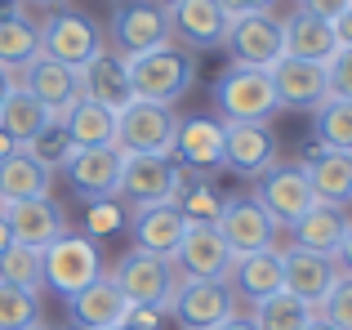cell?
Segmentation results:
<instances>
[{"label":"cell","mask_w":352,"mask_h":330,"mask_svg":"<svg viewBox=\"0 0 352 330\" xmlns=\"http://www.w3.org/2000/svg\"><path fill=\"white\" fill-rule=\"evenodd\" d=\"M125 67H129V80H134V98L161 103V107H174L197 80V58L188 50H179L174 41L161 45V50L125 58Z\"/></svg>","instance_id":"cell-1"},{"label":"cell","mask_w":352,"mask_h":330,"mask_svg":"<svg viewBox=\"0 0 352 330\" xmlns=\"http://www.w3.org/2000/svg\"><path fill=\"white\" fill-rule=\"evenodd\" d=\"M214 103H219V121H236V125H267L281 112V98L272 89V76L263 67H228L214 85Z\"/></svg>","instance_id":"cell-2"},{"label":"cell","mask_w":352,"mask_h":330,"mask_svg":"<svg viewBox=\"0 0 352 330\" xmlns=\"http://www.w3.org/2000/svg\"><path fill=\"white\" fill-rule=\"evenodd\" d=\"M107 277L120 286V295L129 299V308H165L170 313V299H174V286H179V272H174L170 259L152 250H125L120 263Z\"/></svg>","instance_id":"cell-3"},{"label":"cell","mask_w":352,"mask_h":330,"mask_svg":"<svg viewBox=\"0 0 352 330\" xmlns=\"http://www.w3.org/2000/svg\"><path fill=\"white\" fill-rule=\"evenodd\" d=\"M174 134H179V112L161 103H134L116 116V148L125 157H174Z\"/></svg>","instance_id":"cell-4"},{"label":"cell","mask_w":352,"mask_h":330,"mask_svg":"<svg viewBox=\"0 0 352 330\" xmlns=\"http://www.w3.org/2000/svg\"><path fill=\"white\" fill-rule=\"evenodd\" d=\"M45 263V286H54L63 299L80 295L89 281L103 277V254H98L94 236H80V232H63L58 241H50L41 250Z\"/></svg>","instance_id":"cell-5"},{"label":"cell","mask_w":352,"mask_h":330,"mask_svg":"<svg viewBox=\"0 0 352 330\" xmlns=\"http://www.w3.org/2000/svg\"><path fill=\"white\" fill-rule=\"evenodd\" d=\"M183 183H188V170H183L174 157H125L116 201L129 206V210L165 206V201H179Z\"/></svg>","instance_id":"cell-6"},{"label":"cell","mask_w":352,"mask_h":330,"mask_svg":"<svg viewBox=\"0 0 352 330\" xmlns=\"http://www.w3.org/2000/svg\"><path fill=\"white\" fill-rule=\"evenodd\" d=\"M107 36H112V50L120 54V58L161 50V45L174 41L170 9H161L156 0H116L112 23H107Z\"/></svg>","instance_id":"cell-7"},{"label":"cell","mask_w":352,"mask_h":330,"mask_svg":"<svg viewBox=\"0 0 352 330\" xmlns=\"http://www.w3.org/2000/svg\"><path fill=\"white\" fill-rule=\"evenodd\" d=\"M250 197L267 210V219H272L276 228H294L312 206H317V192H312L303 165H281V161L267 165V170L258 174Z\"/></svg>","instance_id":"cell-8"},{"label":"cell","mask_w":352,"mask_h":330,"mask_svg":"<svg viewBox=\"0 0 352 330\" xmlns=\"http://www.w3.org/2000/svg\"><path fill=\"white\" fill-rule=\"evenodd\" d=\"M98 50H103V32H98V23L89 14H80V9H54L45 18V27H41V54L45 58L80 72Z\"/></svg>","instance_id":"cell-9"},{"label":"cell","mask_w":352,"mask_h":330,"mask_svg":"<svg viewBox=\"0 0 352 330\" xmlns=\"http://www.w3.org/2000/svg\"><path fill=\"white\" fill-rule=\"evenodd\" d=\"M170 317L183 330H219L236 317V290L228 281H188L179 277L170 299Z\"/></svg>","instance_id":"cell-10"},{"label":"cell","mask_w":352,"mask_h":330,"mask_svg":"<svg viewBox=\"0 0 352 330\" xmlns=\"http://www.w3.org/2000/svg\"><path fill=\"white\" fill-rule=\"evenodd\" d=\"M219 236L228 241V250L232 254H254V250H272L276 236H281V228L267 219V210L258 206L254 197H223V210H219L214 219Z\"/></svg>","instance_id":"cell-11"},{"label":"cell","mask_w":352,"mask_h":330,"mask_svg":"<svg viewBox=\"0 0 352 330\" xmlns=\"http://www.w3.org/2000/svg\"><path fill=\"white\" fill-rule=\"evenodd\" d=\"M236 254L228 250V241L219 236L214 223H188L179 250H174V272L188 281H228Z\"/></svg>","instance_id":"cell-12"},{"label":"cell","mask_w":352,"mask_h":330,"mask_svg":"<svg viewBox=\"0 0 352 330\" xmlns=\"http://www.w3.org/2000/svg\"><path fill=\"white\" fill-rule=\"evenodd\" d=\"M228 50L241 67H276L285 58V27L276 14H245L228 23Z\"/></svg>","instance_id":"cell-13"},{"label":"cell","mask_w":352,"mask_h":330,"mask_svg":"<svg viewBox=\"0 0 352 330\" xmlns=\"http://www.w3.org/2000/svg\"><path fill=\"white\" fill-rule=\"evenodd\" d=\"M80 98L103 103L107 112H116V116L134 103V80H129V67H125V58H120L116 50L103 45V50L80 67Z\"/></svg>","instance_id":"cell-14"},{"label":"cell","mask_w":352,"mask_h":330,"mask_svg":"<svg viewBox=\"0 0 352 330\" xmlns=\"http://www.w3.org/2000/svg\"><path fill=\"white\" fill-rule=\"evenodd\" d=\"M339 277H344V272H339L335 259L299 250V245H285V254H281V290H290L294 299H303V304L317 308L321 299L335 290Z\"/></svg>","instance_id":"cell-15"},{"label":"cell","mask_w":352,"mask_h":330,"mask_svg":"<svg viewBox=\"0 0 352 330\" xmlns=\"http://www.w3.org/2000/svg\"><path fill=\"white\" fill-rule=\"evenodd\" d=\"M0 214H5L14 241L18 245H32V250H45V245L58 241L63 232H72L67 214L58 210V201H54V197H41V201H5Z\"/></svg>","instance_id":"cell-16"},{"label":"cell","mask_w":352,"mask_h":330,"mask_svg":"<svg viewBox=\"0 0 352 330\" xmlns=\"http://www.w3.org/2000/svg\"><path fill=\"white\" fill-rule=\"evenodd\" d=\"M120 170H125V152L120 148H80L67 161V183L76 197L85 201H107L120 188Z\"/></svg>","instance_id":"cell-17"},{"label":"cell","mask_w":352,"mask_h":330,"mask_svg":"<svg viewBox=\"0 0 352 330\" xmlns=\"http://www.w3.org/2000/svg\"><path fill=\"white\" fill-rule=\"evenodd\" d=\"M23 89L50 107L54 121H63V116L80 103V72L76 67H63V63H54V58H45V54H41L32 67H23Z\"/></svg>","instance_id":"cell-18"},{"label":"cell","mask_w":352,"mask_h":330,"mask_svg":"<svg viewBox=\"0 0 352 330\" xmlns=\"http://www.w3.org/2000/svg\"><path fill=\"white\" fill-rule=\"evenodd\" d=\"M67 313H72V326L76 330H112V326H125L129 299L120 295V286L103 272V277L89 281L80 295L67 299Z\"/></svg>","instance_id":"cell-19"},{"label":"cell","mask_w":352,"mask_h":330,"mask_svg":"<svg viewBox=\"0 0 352 330\" xmlns=\"http://www.w3.org/2000/svg\"><path fill=\"white\" fill-rule=\"evenodd\" d=\"M129 232H134L138 250L174 259L183 232H188V219H183V210L174 206V201H165V206H143V210H129Z\"/></svg>","instance_id":"cell-20"},{"label":"cell","mask_w":352,"mask_h":330,"mask_svg":"<svg viewBox=\"0 0 352 330\" xmlns=\"http://www.w3.org/2000/svg\"><path fill=\"white\" fill-rule=\"evenodd\" d=\"M267 76H272L281 107H312L317 112L326 103V63H308V58H290L285 54L276 67H267Z\"/></svg>","instance_id":"cell-21"},{"label":"cell","mask_w":352,"mask_h":330,"mask_svg":"<svg viewBox=\"0 0 352 330\" xmlns=\"http://www.w3.org/2000/svg\"><path fill=\"white\" fill-rule=\"evenodd\" d=\"M223 165L245 179H258L267 165H276V139L267 125H223Z\"/></svg>","instance_id":"cell-22"},{"label":"cell","mask_w":352,"mask_h":330,"mask_svg":"<svg viewBox=\"0 0 352 330\" xmlns=\"http://www.w3.org/2000/svg\"><path fill=\"white\" fill-rule=\"evenodd\" d=\"M170 32L192 50H219L228 41V14L219 0H179L170 9Z\"/></svg>","instance_id":"cell-23"},{"label":"cell","mask_w":352,"mask_h":330,"mask_svg":"<svg viewBox=\"0 0 352 330\" xmlns=\"http://www.w3.org/2000/svg\"><path fill=\"white\" fill-rule=\"evenodd\" d=\"M303 174H308L312 192L321 206H352V152L335 148H308L303 157Z\"/></svg>","instance_id":"cell-24"},{"label":"cell","mask_w":352,"mask_h":330,"mask_svg":"<svg viewBox=\"0 0 352 330\" xmlns=\"http://www.w3.org/2000/svg\"><path fill=\"white\" fill-rule=\"evenodd\" d=\"M281 254H285L281 241H276L272 250L236 254V259H232V272H228V286L236 290V299L258 304V299L276 295V290H281Z\"/></svg>","instance_id":"cell-25"},{"label":"cell","mask_w":352,"mask_h":330,"mask_svg":"<svg viewBox=\"0 0 352 330\" xmlns=\"http://www.w3.org/2000/svg\"><path fill=\"white\" fill-rule=\"evenodd\" d=\"M174 157L183 165H192V170H219V165H223V121H210V116H179Z\"/></svg>","instance_id":"cell-26"},{"label":"cell","mask_w":352,"mask_h":330,"mask_svg":"<svg viewBox=\"0 0 352 330\" xmlns=\"http://www.w3.org/2000/svg\"><path fill=\"white\" fill-rule=\"evenodd\" d=\"M348 223H352V219L339 206H321V201H317V206H312L290 232H294V245H299V250H312V254L335 259L339 245H344V236H348Z\"/></svg>","instance_id":"cell-27"},{"label":"cell","mask_w":352,"mask_h":330,"mask_svg":"<svg viewBox=\"0 0 352 330\" xmlns=\"http://www.w3.org/2000/svg\"><path fill=\"white\" fill-rule=\"evenodd\" d=\"M285 54L290 58H308V63H330L335 58V50H339V41H335V27L330 23H321V18H312V14H294V18H285Z\"/></svg>","instance_id":"cell-28"},{"label":"cell","mask_w":352,"mask_h":330,"mask_svg":"<svg viewBox=\"0 0 352 330\" xmlns=\"http://www.w3.org/2000/svg\"><path fill=\"white\" fill-rule=\"evenodd\" d=\"M50 192H54V174L27 152H14L9 161H0V206L5 201H41Z\"/></svg>","instance_id":"cell-29"},{"label":"cell","mask_w":352,"mask_h":330,"mask_svg":"<svg viewBox=\"0 0 352 330\" xmlns=\"http://www.w3.org/2000/svg\"><path fill=\"white\" fill-rule=\"evenodd\" d=\"M63 125H67V139H72L76 152L80 148H116V112H107L103 103L80 98V103L63 116Z\"/></svg>","instance_id":"cell-30"},{"label":"cell","mask_w":352,"mask_h":330,"mask_svg":"<svg viewBox=\"0 0 352 330\" xmlns=\"http://www.w3.org/2000/svg\"><path fill=\"white\" fill-rule=\"evenodd\" d=\"M50 121H54L50 107H45L41 98H32L23 85H14V94H9L5 107H0V130H5L9 139L18 143V148H27V143H32Z\"/></svg>","instance_id":"cell-31"},{"label":"cell","mask_w":352,"mask_h":330,"mask_svg":"<svg viewBox=\"0 0 352 330\" xmlns=\"http://www.w3.org/2000/svg\"><path fill=\"white\" fill-rule=\"evenodd\" d=\"M41 58V27H32L23 14H0V67L23 72Z\"/></svg>","instance_id":"cell-32"},{"label":"cell","mask_w":352,"mask_h":330,"mask_svg":"<svg viewBox=\"0 0 352 330\" xmlns=\"http://www.w3.org/2000/svg\"><path fill=\"white\" fill-rule=\"evenodd\" d=\"M317 317V308L294 299L290 290H276V295L258 299L254 313H250V326L254 330H308V322Z\"/></svg>","instance_id":"cell-33"},{"label":"cell","mask_w":352,"mask_h":330,"mask_svg":"<svg viewBox=\"0 0 352 330\" xmlns=\"http://www.w3.org/2000/svg\"><path fill=\"white\" fill-rule=\"evenodd\" d=\"M41 326V295L0 281V330H36Z\"/></svg>","instance_id":"cell-34"},{"label":"cell","mask_w":352,"mask_h":330,"mask_svg":"<svg viewBox=\"0 0 352 330\" xmlns=\"http://www.w3.org/2000/svg\"><path fill=\"white\" fill-rule=\"evenodd\" d=\"M317 148L352 152V103L326 98V103L317 107Z\"/></svg>","instance_id":"cell-35"},{"label":"cell","mask_w":352,"mask_h":330,"mask_svg":"<svg viewBox=\"0 0 352 330\" xmlns=\"http://www.w3.org/2000/svg\"><path fill=\"white\" fill-rule=\"evenodd\" d=\"M0 281H9V286H23V290H36V295H41V286H45L41 250L14 241L5 254H0Z\"/></svg>","instance_id":"cell-36"},{"label":"cell","mask_w":352,"mask_h":330,"mask_svg":"<svg viewBox=\"0 0 352 330\" xmlns=\"http://www.w3.org/2000/svg\"><path fill=\"white\" fill-rule=\"evenodd\" d=\"M23 152H27L32 161H41L50 174L67 170V161L76 157V148H72V139H67V125H63V121H50V125H45V130L36 134L32 143H27Z\"/></svg>","instance_id":"cell-37"},{"label":"cell","mask_w":352,"mask_h":330,"mask_svg":"<svg viewBox=\"0 0 352 330\" xmlns=\"http://www.w3.org/2000/svg\"><path fill=\"white\" fill-rule=\"evenodd\" d=\"M174 206L183 210L188 223H214L219 210H223V197H219V188H210V179H188Z\"/></svg>","instance_id":"cell-38"},{"label":"cell","mask_w":352,"mask_h":330,"mask_svg":"<svg viewBox=\"0 0 352 330\" xmlns=\"http://www.w3.org/2000/svg\"><path fill=\"white\" fill-rule=\"evenodd\" d=\"M129 228V210L120 206L116 197H107V201H89V210H85V236H116V232H125Z\"/></svg>","instance_id":"cell-39"},{"label":"cell","mask_w":352,"mask_h":330,"mask_svg":"<svg viewBox=\"0 0 352 330\" xmlns=\"http://www.w3.org/2000/svg\"><path fill=\"white\" fill-rule=\"evenodd\" d=\"M317 317L330 322L335 330H352V277H339L335 290L317 304Z\"/></svg>","instance_id":"cell-40"},{"label":"cell","mask_w":352,"mask_h":330,"mask_svg":"<svg viewBox=\"0 0 352 330\" xmlns=\"http://www.w3.org/2000/svg\"><path fill=\"white\" fill-rule=\"evenodd\" d=\"M326 98L352 103V50H344V45H339L335 58L326 63Z\"/></svg>","instance_id":"cell-41"},{"label":"cell","mask_w":352,"mask_h":330,"mask_svg":"<svg viewBox=\"0 0 352 330\" xmlns=\"http://www.w3.org/2000/svg\"><path fill=\"white\" fill-rule=\"evenodd\" d=\"M165 322H170L165 308H129V317H125L129 330H165Z\"/></svg>","instance_id":"cell-42"},{"label":"cell","mask_w":352,"mask_h":330,"mask_svg":"<svg viewBox=\"0 0 352 330\" xmlns=\"http://www.w3.org/2000/svg\"><path fill=\"white\" fill-rule=\"evenodd\" d=\"M276 0H219V9L228 14V23L232 18H245V14H272Z\"/></svg>","instance_id":"cell-43"},{"label":"cell","mask_w":352,"mask_h":330,"mask_svg":"<svg viewBox=\"0 0 352 330\" xmlns=\"http://www.w3.org/2000/svg\"><path fill=\"white\" fill-rule=\"evenodd\" d=\"M352 5V0H299V9L303 14H312V18H321V23H335L339 14Z\"/></svg>","instance_id":"cell-44"},{"label":"cell","mask_w":352,"mask_h":330,"mask_svg":"<svg viewBox=\"0 0 352 330\" xmlns=\"http://www.w3.org/2000/svg\"><path fill=\"white\" fill-rule=\"evenodd\" d=\"M330 27H335V41L344 45V50H352V5H348L344 14H339L335 23H330Z\"/></svg>","instance_id":"cell-45"},{"label":"cell","mask_w":352,"mask_h":330,"mask_svg":"<svg viewBox=\"0 0 352 330\" xmlns=\"http://www.w3.org/2000/svg\"><path fill=\"white\" fill-rule=\"evenodd\" d=\"M335 263H339V272H344V277H352V223H348V236H344V245H339Z\"/></svg>","instance_id":"cell-46"},{"label":"cell","mask_w":352,"mask_h":330,"mask_svg":"<svg viewBox=\"0 0 352 330\" xmlns=\"http://www.w3.org/2000/svg\"><path fill=\"white\" fill-rule=\"evenodd\" d=\"M14 85H18V76H14L9 67H0V107H5V98H9V94H14Z\"/></svg>","instance_id":"cell-47"},{"label":"cell","mask_w":352,"mask_h":330,"mask_svg":"<svg viewBox=\"0 0 352 330\" xmlns=\"http://www.w3.org/2000/svg\"><path fill=\"white\" fill-rule=\"evenodd\" d=\"M14 152H23V148H18V143L9 139L5 130H0V161H9V157H14Z\"/></svg>","instance_id":"cell-48"},{"label":"cell","mask_w":352,"mask_h":330,"mask_svg":"<svg viewBox=\"0 0 352 330\" xmlns=\"http://www.w3.org/2000/svg\"><path fill=\"white\" fill-rule=\"evenodd\" d=\"M14 245V232H9V223H5V214H0V254Z\"/></svg>","instance_id":"cell-49"},{"label":"cell","mask_w":352,"mask_h":330,"mask_svg":"<svg viewBox=\"0 0 352 330\" xmlns=\"http://www.w3.org/2000/svg\"><path fill=\"white\" fill-rule=\"evenodd\" d=\"M219 330H254V326H250V317H232V322L219 326Z\"/></svg>","instance_id":"cell-50"},{"label":"cell","mask_w":352,"mask_h":330,"mask_svg":"<svg viewBox=\"0 0 352 330\" xmlns=\"http://www.w3.org/2000/svg\"><path fill=\"white\" fill-rule=\"evenodd\" d=\"M308 330H335V326H330V322H321V317H312V322H308Z\"/></svg>","instance_id":"cell-51"},{"label":"cell","mask_w":352,"mask_h":330,"mask_svg":"<svg viewBox=\"0 0 352 330\" xmlns=\"http://www.w3.org/2000/svg\"><path fill=\"white\" fill-rule=\"evenodd\" d=\"M156 5H161V9H174V5H179V0H156Z\"/></svg>","instance_id":"cell-52"},{"label":"cell","mask_w":352,"mask_h":330,"mask_svg":"<svg viewBox=\"0 0 352 330\" xmlns=\"http://www.w3.org/2000/svg\"><path fill=\"white\" fill-rule=\"evenodd\" d=\"M36 5H63V0H36Z\"/></svg>","instance_id":"cell-53"},{"label":"cell","mask_w":352,"mask_h":330,"mask_svg":"<svg viewBox=\"0 0 352 330\" xmlns=\"http://www.w3.org/2000/svg\"><path fill=\"white\" fill-rule=\"evenodd\" d=\"M36 330H50V326H45V322H41V326H36Z\"/></svg>","instance_id":"cell-54"},{"label":"cell","mask_w":352,"mask_h":330,"mask_svg":"<svg viewBox=\"0 0 352 330\" xmlns=\"http://www.w3.org/2000/svg\"><path fill=\"white\" fill-rule=\"evenodd\" d=\"M112 330H129V326H112Z\"/></svg>","instance_id":"cell-55"}]
</instances>
